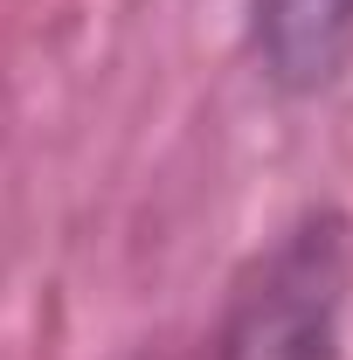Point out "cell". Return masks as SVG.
Wrapping results in <instances>:
<instances>
[{
  "mask_svg": "<svg viewBox=\"0 0 353 360\" xmlns=\"http://www.w3.org/2000/svg\"><path fill=\"white\" fill-rule=\"evenodd\" d=\"M257 35L277 84H326L353 42V0H257Z\"/></svg>",
  "mask_w": 353,
  "mask_h": 360,
  "instance_id": "1",
  "label": "cell"
}]
</instances>
